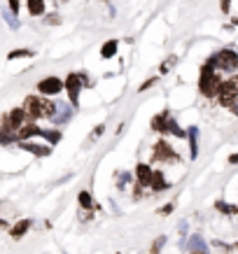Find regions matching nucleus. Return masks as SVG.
Listing matches in <instances>:
<instances>
[{
	"instance_id": "nucleus-11",
	"label": "nucleus",
	"mask_w": 238,
	"mask_h": 254,
	"mask_svg": "<svg viewBox=\"0 0 238 254\" xmlns=\"http://www.w3.org/2000/svg\"><path fill=\"white\" fill-rule=\"evenodd\" d=\"M187 252L189 254H210L208 245H205V240L201 236H192L187 240Z\"/></svg>"
},
{
	"instance_id": "nucleus-22",
	"label": "nucleus",
	"mask_w": 238,
	"mask_h": 254,
	"mask_svg": "<svg viewBox=\"0 0 238 254\" xmlns=\"http://www.w3.org/2000/svg\"><path fill=\"white\" fill-rule=\"evenodd\" d=\"M168 133H173L175 138H187V131L180 128V124H177L173 117H168Z\"/></svg>"
},
{
	"instance_id": "nucleus-10",
	"label": "nucleus",
	"mask_w": 238,
	"mask_h": 254,
	"mask_svg": "<svg viewBox=\"0 0 238 254\" xmlns=\"http://www.w3.org/2000/svg\"><path fill=\"white\" fill-rule=\"evenodd\" d=\"M40 126H37L35 122H28V124H24L21 128H17V142H21V140H31V138H37L40 135Z\"/></svg>"
},
{
	"instance_id": "nucleus-16",
	"label": "nucleus",
	"mask_w": 238,
	"mask_h": 254,
	"mask_svg": "<svg viewBox=\"0 0 238 254\" xmlns=\"http://www.w3.org/2000/svg\"><path fill=\"white\" fill-rule=\"evenodd\" d=\"M40 135H42V138L49 142L52 147H56V145L61 142V138H63V133L59 131V128H42V131H40Z\"/></svg>"
},
{
	"instance_id": "nucleus-35",
	"label": "nucleus",
	"mask_w": 238,
	"mask_h": 254,
	"mask_svg": "<svg viewBox=\"0 0 238 254\" xmlns=\"http://www.w3.org/2000/svg\"><path fill=\"white\" fill-rule=\"evenodd\" d=\"M229 110H231V112H234V114H236V117H238V103H234V105H231Z\"/></svg>"
},
{
	"instance_id": "nucleus-19",
	"label": "nucleus",
	"mask_w": 238,
	"mask_h": 254,
	"mask_svg": "<svg viewBox=\"0 0 238 254\" xmlns=\"http://www.w3.org/2000/svg\"><path fill=\"white\" fill-rule=\"evenodd\" d=\"M33 56H35L33 49H12V52L7 54L9 61H17V59H33Z\"/></svg>"
},
{
	"instance_id": "nucleus-27",
	"label": "nucleus",
	"mask_w": 238,
	"mask_h": 254,
	"mask_svg": "<svg viewBox=\"0 0 238 254\" xmlns=\"http://www.w3.org/2000/svg\"><path fill=\"white\" fill-rule=\"evenodd\" d=\"M131 180H133L131 173H122V175H119V184H117V187H119V189H126V184L131 182Z\"/></svg>"
},
{
	"instance_id": "nucleus-32",
	"label": "nucleus",
	"mask_w": 238,
	"mask_h": 254,
	"mask_svg": "<svg viewBox=\"0 0 238 254\" xmlns=\"http://www.w3.org/2000/svg\"><path fill=\"white\" fill-rule=\"evenodd\" d=\"M103 131H105V126L101 124V126H96V131H94V135H91V138H101V135H103Z\"/></svg>"
},
{
	"instance_id": "nucleus-2",
	"label": "nucleus",
	"mask_w": 238,
	"mask_h": 254,
	"mask_svg": "<svg viewBox=\"0 0 238 254\" xmlns=\"http://www.w3.org/2000/svg\"><path fill=\"white\" fill-rule=\"evenodd\" d=\"M91 82L84 72H70L68 77L63 79V91H68V98H70V105L77 110L79 107V94H82V87H89Z\"/></svg>"
},
{
	"instance_id": "nucleus-8",
	"label": "nucleus",
	"mask_w": 238,
	"mask_h": 254,
	"mask_svg": "<svg viewBox=\"0 0 238 254\" xmlns=\"http://www.w3.org/2000/svg\"><path fill=\"white\" fill-rule=\"evenodd\" d=\"M63 91V79H59L56 75H49L37 82V94L40 96H59Z\"/></svg>"
},
{
	"instance_id": "nucleus-24",
	"label": "nucleus",
	"mask_w": 238,
	"mask_h": 254,
	"mask_svg": "<svg viewBox=\"0 0 238 254\" xmlns=\"http://www.w3.org/2000/svg\"><path fill=\"white\" fill-rule=\"evenodd\" d=\"M215 208H217L220 212H224V215H236V208H234V205H227L224 201H217L215 203Z\"/></svg>"
},
{
	"instance_id": "nucleus-28",
	"label": "nucleus",
	"mask_w": 238,
	"mask_h": 254,
	"mask_svg": "<svg viewBox=\"0 0 238 254\" xmlns=\"http://www.w3.org/2000/svg\"><path fill=\"white\" fill-rule=\"evenodd\" d=\"M173 210H175V203H168V205H164V208L159 210V215H170Z\"/></svg>"
},
{
	"instance_id": "nucleus-30",
	"label": "nucleus",
	"mask_w": 238,
	"mask_h": 254,
	"mask_svg": "<svg viewBox=\"0 0 238 254\" xmlns=\"http://www.w3.org/2000/svg\"><path fill=\"white\" fill-rule=\"evenodd\" d=\"M154 82H157V77H152V79H147V82H142L140 84V89H138V91H147V89L152 87V84H154Z\"/></svg>"
},
{
	"instance_id": "nucleus-13",
	"label": "nucleus",
	"mask_w": 238,
	"mask_h": 254,
	"mask_svg": "<svg viewBox=\"0 0 238 254\" xmlns=\"http://www.w3.org/2000/svg\"><path fill=\"white\" fill-rule=\"evenodd\" d=\"M33 226V219H21V222H17L14 226H9V236H12V240H19V238H24L28 233V228Z\"/></svg>"
},
{
	"instance_id": "nucleus-31",
	"label": "nucleus",
	"mask_w": 238,
	"mask_h": 254,
	"mask_svg": "<svg viewBox=\"0 0 238 254\" xmlns=\"http://www.w3.org/2000/svg\"><path fill=\"white\" fill-rule=\"evenodd\" d=\"M19 7H21V2H19V0H9V9H12L14 14H19Z\"/></svg>"
},
{
	"instance_id": "nucleus-4",
	"label": "nucleus",
	"mask_w": 238,
	"mask_h": 254,
	"mask_svg": "<svg viewBox=\"0 0 238 254\" xmlns=\"http://www.w3.org/2000/svg\"><path fill=\"white\" fill-rule=\"evenodd\" d=\"M212 68L217 72H236L238 70V54L236 49H220L208 59Z\"/></svg>"
},
{
	"instance_id": "nucleus-3",
	"label": "nucleus",
	"mask_w": 238,
	"mask_h": 254,
	"mask_svg": "<svg viewBox=\"0 0 238 254\" xmlns=\"http://www.w3.org/2000/svg\"><path fill=\"white\" fill-rule=\"evenodd\" d=\"M21 107H24V112H26V117L31 119V122H37V119H42V117H49V114H52L54 103L44 100L42 96H28Z\"/></svg>"
},
{
	"instance_id": "nucleus-9",
	"label": "nucleus",
	"mask_w": 238,
	"mask_h": 254,
	"mask_svg": "<svg viewBox=\"0 0 238 254\" xmlns=\"http://www.w3.org/2000/svg\"><path fill=\"white\" fill-rule=\"evenodd\" d=\"M17 145L24 149V152L33 154V157H40V159L52 154V145H40V142H31V140H21V142H17Z\"/></svg>"
},
{
	"instance_id": "nucleus-21",
	"label": "nucleus",
	"mask_w": 238,
	"mask_h": 254,
	"mask_svg": "<svg viewBox=\"0 0 238 254\" xmlns=\"http://www.w3.org/2000/svg\"><path fill=\"white\" fill-rule=\"evenodd\" d=\"M28 12L33 17H42L44 14V0H28Z\"/></svg>"
},
{
	"instance_id": "nucleus-5",
	"label": "nucleus",
	"mask_w": 238,
	"mask_h": 254,
	"mask_svg": "<svg viewBox=\"0 0 238 254\" xmlns=\"http://www.w3.org/2000/svg\"><path fill=\"white\" fill-rule=\"evenodd\" d=\"M217 103L222 107H231L234 103H238V72L222 82L220 91H217Z\"/></svg>"
},
{
	"instance_id": "nucleus-7",
	"label": "nucleus",
	"mask_w": 238,
	"mask_h": 254,
	"mask_svg": "<svg viewBox=\"0 0 238 254\" xmlns=\"http://www.w3.org/2000/svg\"><path fill=\"white\" fill-rule=\"evenodd\" d=\"M152 161H161V163H175V161H180V157H177L175 149L168 145V140H159L157 145H154Z\"/></svg>"
},
{
	"instance_id": "nucleus-6",
	"label": "nucleus",
	"mask_w": 238,
	"mask_h": 254,
	"mask_svg": "<svg viewBox=\"0 0 238 254\" xmlns=\"http://www.w3.org/2000/svg\"><path fill=\"white\" fill-rule=\"evenodd\" d=\"M72 112H75V107L70 103H63V100H56L52 107V114H49V119H52L56 126H63V124H68L72 119Z\"/></svg>"
},
{
	"instance_id": "nucleus-36",
	"label": "nucleus",
	"mask_w": 238,
	"mask_h": 254,
	"mask_svg": "<svg viewBox=\"0 0 238 254\" xmlns=\"http://www.w3.org/2000/svg\"><path fill=\"white\" fill-rule=\"evenodd\" d=\"M236 215H238V205H236Z\"/></svg>"
},
{
	"instance_id": "nucleus-20",
	"label": "nucleus",
	"mask_w": 238,
	"mask_h": 254,
	"mask_svg": "<svg viewBox=\"0 0 238 254\" xmlns=\"http://www.w3.org/2000/svg\"><path fill=\"white\" fill-rule=\"evenodd\" d=\"M2 19L7 21V26L12 28V31H19V19H17V14H14V12H12L9 7L2 9Z\"/></svg>"
},
{
	"instance_id": "nucleus-26",
	"label": "nucleus",
	"mask_w": 238,
	"mask_h": 254,
	"mask_svg": "<svg viewBox=\"0 0 238 254\" xmlns=\"http://www.w3.org/2000/svg\"><path fill=\"white\" fill-rule=\"evenodd\" d=\"M164 243H166V236H159L157 240H154V245H152V254H159V252H161Z\"/></svg>"
},
{
	"instance_id": "nucleus-25",
	"label": "nucleus",
	"mask_w": 238,
	"mask_h": 254,
	"mask_svg": "<svg viewBox=\"0 0 238 254\" xmlns=\"http://www.w3.org/2000/svg\"><path fill=\"white\" fill-rule=\"evenodd\" d=\"M175 63H177V56H170L168 61H164V63H161V75H166V72L170 70V68H173Z\"/></svg>"
},
{
	"instance_id": "nucleus-34",
	"label": "nucleus",
	"mask_w": 238,
	"mask_h": 254,
	"mask_svg": "<svg viewBox=\"0 0 238 254\" xmlns=\"http://www.w3.org/2000/svg\"><path fill=\"white\" fill-rule=\"evenodd\" d=\"M229 163H231V166H236V163H238V154H231V157H229Z\"/></svg>"
},
{
	"instance_id": "nucleus-1",
	"label": "nucleus",
	"mask_w": 238,
	"mask_h": 254,
	"mask_svg": "<svg viewBox=\"0 0 238 254\" xmlns=\"http://www.w3.org/2000/svg\"><path fill=\"white\" fill-rule=\"evenodd\" d=\"M222 82H224V79L220 77V72L215 70L208 61L203 63V65H201V75H199V91H201V96L217 98V91H220Z\"/></svg>"
},
{
	"instance_id": "nucleus-23",
	"label": "nucleus",
	"mask_w": 238,
	"mask_h": 254,
	"mask_svg": "<svg viewBox=\"0 0 238 254\" xmlns=\"http://www.w3.org/2000/svg\"><path fill=\"white\" fill-rule=\"evenodd\" d=\"M77 201H79V205H82L84 210H94V198H91V193L89 191H79Z\"/></svg>"
},
{
	"instance_id": "nucleus-29",
	"label": "nucleus",
	"mask_w": 238,
	"mask_h": 254,
	"mask_svg": "<svg viewBox=\"0 0 238 254\" xmlns=\"http://www.w3.org/2000/svg\"><path fill=\"white\" fill-rule=\"evenodd\" d=\"M220 9L224 12V14H229V9H231V0H220Z\"/></svg>"
},
{
	"instance_id": "nucleus-17",
	"label": "nucleus",
	"mask_w": 238,
	"mask_h": 254,
	"mask_svg": "<svg viewBox=\"0 0 238 254\" xmlns=\"http://www.w3.org/2000/svg\"><path fill=\"white\" fill-rule=\"evenodd\" d=\"M168 117H170V114H168V110H166V112H161V114H157V117L152 119V128H154V131H159V133H168Z\"/></svg>"
},
{
	"instance_id": "nucleus-12",
	"label": "nucleus",
	"mask_w": 238,
	"mask_h": 254,
	"mask_svg": "<svg viewBox=\"0 0 238 254\" xmlns=\"http://www.w3.org/2000/svg\"><path fill=\"white\" fill-rule=\"evenodd\" d=\"M168 187V180H166V175L161 173V170H152V180H150V189L152 191H157V193H161V191H166Z\"/></svg>"
},
{
	"instance_id": "nucleus-15",
	"label": "nucleus",
	"mask_w": 238,
	"mask_h": 254,
	"mask_svg": "<svg viewBox=\"0 0 238 254\" xmlns=\"http://www.w3.org/2000/svg\"><path fill=\"white\" fill-rule=\"evenodd\" d=\"M187 140H189V159L194 161L199 157V128L196 126H189L187 128Z\"/></svg>"
},
{
	"instance_id": "nucleus-33",
	"label": "nucleus",
	"mask_w": 238,
	"mask_h": 254,
	"mask_svg": "<svg viewBox=\"0 0 238 254\" xmlns=\"http://www.w3.org/2000/svg\"><path fill=\"white\" fill-rule=\"evenodd\" d=\"M91 217H94L91 212H79V219H82V222H87V219H91Z\"/></svg>"
},
{
	"instance_id": "nucleus-18",
	"label": "nucleus",
	"mask_w": 238,
	"mask_h": 254,
	"mask_svg": "<svg viewBox=\"0 0 238 254\" xmlns=\"http://www.w3.org/2000/svg\"><path fill=\"white\" fill-rule=\"evenodd\" d=\"M117 49H119V42H117V40H107V42L101 47V59H105V61L112 59L117 54Z\"/></svg>"
},
{
	"instance_id": "nucleus-14",
	"label": "nucleus",
	"mask_w": 238,
	"mask_h": 254,
	"mask_svg": "<svg viewBox=\"0 0 238 254\" xmlns=\"http://www.w3.org/2000/svg\"><path fill=\"white\" fill-rule=\"evenodd\" d=\"M136 180H138L140 187H150V180H152L150 163H138V166H136Z\"/></svg>"
}]
</instances>
